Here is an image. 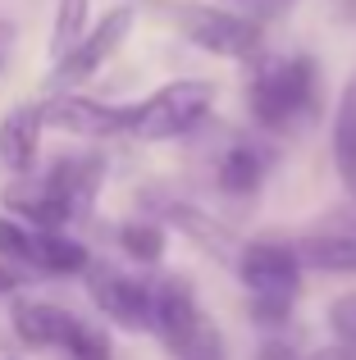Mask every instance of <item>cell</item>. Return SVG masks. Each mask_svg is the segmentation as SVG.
Masks as SVG:
<instances>
[{
	"mask_svg": "<svg viewBox=\"0 0 356 360\" xmlns=\"http://www.w3.org/2000/svg\"><path fill=\"white\" fill-rule=\"evenodd\" d=\"M247 110L260 132H297L320 110V64L311 55H260L251 60Z\"/></svg>",
	"mask_w": 356,
	"mask_h": 360,
	"instance_id": "obj_1",
	"label": "cell"
},
{
	"mask_svg": "<svg viewBox=\"0 0 356 360\" xmlns=\"http://www.w3.org/2000/svg\"><path fill=\"white\" fill-rule=\"evenodd\" d=\"M238 278L251 297V319L265 328L269 338L293 319V306L302 297V251L297 242L284 238H256L247 246H238Z\"/></svg>",
	"mask_w": 356,
	"mask_h": 360,
	"instance_id": "obj_2",
	"label": "cell"
},
{
	"mask_svg": "<svg viewBox=\"0 0 356 360\" xmlns=\"http://www.w3.org/2000/svg\"><path fill=\"white\" fill-rule=\"evenodd\" d=\"M155 338L174 360H224L220 324L196 301V288L183 274L155 283Z\"/></svg>",
	"mask_w": 356,
	"mask_h": 360,
	"instance_id": "obj_3",
	"label": "cell"
},
{
	"mask_svg": "<svg viewBox=\"0 0 356 360\" xmlns=\"http://www.w3.org/2000/svg\"><path fill=\"white\" fill-rule=\"evenodd\" d=\"M215 105V87L201 78H178L155 87L151 96H142L137 105H128V137L142 141H174L187 137Z\"/></svg>",
	"mask_w": 356,
	"mask_h": 360,
	"instance_id": "obj_4",
	"label": "cell"
},
{
	"mask_svg": "<svg viewBox=\"0 0 356 360\" xmlns=\"http://www.w3.org/2000/svg\"><path fill=\"white\" fill-rule=\"evenodd\" d=\"M174 27L215 60H260V51H265V23L256 14H238V9L183 0V5H174Z\"/></svg>",
	"mask_w": 356,
	"mask_h": 360,
	"instance_id": "obj_5",
	"label": "cell"
},
{
	"mask_svg": "<svg viewBox=\"0 0 356 360\" xmlns=\"http://www.w3.org/2000/svg\"><path fill=\"white\" fill-rule=\"evenodd\" d=\"M133 23H137V9L133 5H119V9H110V14H101L73 51L55 55V64H51V87L55 91H73V87H82L87 78H96V73L106 69L119 51H124Z\"/></svg>",
	"mask_w": 356,
	"mask_h": 360,
	"instance_id": "obj_6",
	"label": "cell"
},
{
	"mask_svg": "<svg viewBox=\"0 0 356 360\" xmlns=\"http://www.w3.org/2000/svg\"><path fill=\"white\" fill-rule=\"evenodd\" d=\"M82 278H87V292L106 319H115L128 333H155V283L124 274L110 260H91Z\"/></svg>",
	"mask_w": 356,
	"mask_h": 360,
	"instance_id": "obj_7",
	"label": "cell"
},
{
	"mask_svg": "<svg viewBox=\"0 0 356 360\" xmlns=\"http://www.w3.org/2000/svg\"><path fill=\"white\" fill-rule=\"evenodd\" d=\"M42 119L46 128L87 137V141L128 137V105H106V101H91L82 91H51L42 101Z\"/></svg>",
	"mask_w": 356,
	"mask_h": 360,
	"instance_id": "obj_8",
	"label": "cell"
},
{
	"mask_svg": "<svg viewBox=\"0 0 356 360\" xmlns=\"http://www.w3.org/2000/svg\"><path fill=\"white\" fill-rule=\"evenodd\" d=\"M306 269L320 274H356V205L329 210L311 233L297 238Z\"/></svg>",
	"mask_w": 356,
	"mask_h": 360,
	"instance_id": "obj_9",
	"label": "cell"
},
{
	"mask_svg": "<svg viewBox=\"0 0 356 360\" xmlns=\"http://www.w3.org/2000/svg\"><path fill=\"white\" fill-rule=\"evenodd\" d=\"M37 183L78 219V214H91V205H96V196H101L106 160H101L96 150H87V155H64V160H55V165L46 169V178H37Z\"/></svg>",
	"mask_w": 356,
	"mask_h": 360,
	"instance_id": "obj_10",
	"label": "cell"
},
{
	"mask_svg": "<svg viewBox=\"0 0 356 360\" xmlns=\"http://www.w3.org/2000/svg\"><path fill=\"white\" fill-rule=\"evenodd\" d=\"M269 169H274V150H269V141L233 137L229 146H224L220 165H215V183H220V192L233 196V201H251V196L265 187Z\"/></svg>",
	"mask_w": 356,
	"mask_h": 360,
	"instance_id": "obj_11",
	"label": "cell"
},
{
	"mask_svg": "<svg viewBox=\"0 0 356 360\" xmlns=\"http://www.w3.org/2000/svg\"><path fill=\"white\" fill-rule=\"evenodd\" d=\"M142 201L151 205V219H160V224H174L178 233H187L201 251H210V255H220V260H238V251H233V238H229V229H224L220 219H210V214L201 210V205H192V201H183V196H170V192H142Z\"/></svg>",
	"mask_w": 356,
	"mask_h": 360,
	"instance_id": "obj_12",
	"label": "cell"
},
{
	"mask_svg": "<svg viewBox=\"0 0 356 360\" xmlns=\"http://www.w3.org/2000/svg\"><path fill=\"white\" fill-rule=\"evenodd\" d=\"M73 324H78V315L55 301H18L14 306V333L32 352H64Z\"/></svg>",
	"mask_w": 356,
	"mask_h": 360,
	"instance_id": "obj_13",
	"label": "cell"
},
{
	"mask_svg": "<svg viewBox=\"0 0 356 360\" xmlns=\"http://www.w3.org/2000/svg\"><path fill=\"white\" fill-rule=\"evenodd\" d=\"M42 132H46V119H42V105H14L0 123V160L5 169L14 174H27L42 155Z\"/></svg>",
	"mask_w": 356,
	"mask_h": 360,
	"instance_id": "obj_14",
	"label": "cell"
},
{
	"mask_svg": "<svg viewBox=\"0 0 356 360\" xmlns=\"http://www.w3.org/2000/svg\"><path fill=\"white\" fill-rule=\"evenodd\" d=\"M329 155H333V169H338V183L356 192V78H348V87L338 91V105H333Z\"/></svg>",
	"mask_w": 356,
	"mask_h": 360,
	"instance_id": "obj_15",
	"label": "cell"
},
{
	"mask_svg": "<svg viewBox=\"0 0 356 360\" xmlns=\"http://www.w3.org/2000/svg\"><path fill=\"white\" fill-rule=\"evenodd\" d=\"M37 269L73 278V274L91 269V251L78 238H69V233H37Z\"/></svg>",
	"mask_w": 356,
	"mask_h": 360,
	"instance_id": "obj_16",
	"label": "cell"
},
{
	"mask_svg": "<svg viewBox=\"0 0 356 360\" xmlns=\"http://www.w3.org/2000/svg\"><path fill=\"white\" fill-rule=\"evenodd\" d=\"M165 242H170V233H165L160 219H128L119 229V251L137 264H160Z\"/></svg>",
	"mask_w": 356,
	"mask_h": 360,
	"instance_id": "obj_17",
	"label": "cell"
},
{
	"mask_svg": "<svg viewBox=\"0 0 356 360\" xmlns=\"http://www.w3.org/2000/svg\"><path fill=\"white\" fill-rule=\"evenodd\" d=\"M60 356L64 360H115V347H110L106 328L78 315V324H73V333H69V342H64Z\"/></svg>",
	"mask_w": 356,
	"mask_h": 360,
	"instance_id": "obj_18",
	"label": "cell"
},
{
	"mask_svg": "<svg viewBox=\"0 0 356 360\" xmlns=\"http://www.w3.org/2000/svg\"><path fill=\"white\" fill-rule=\"evenodd\" d=\"M87 14H91V0H60L55 5V55L73 51L87 37Z\"/></svg>",
	"mask_w": 356,
	"mask_h": 360,
	"instance_id": "obj_19",
	"label": "cell"
},
{
	"mask_svg": "<svg viewBox=\"0 0 356 360\" xmlns=\"http://www.w3.org/2000/svg\"><path fill=\"white\" fill-rule=\"evenodd\" d=\"M0 260L9 264H37V233L14 214H0Z\"/></svg>",
	"mask_w": 356,
	"mask_h": 360,
	"instance_id": "obj_20",
	"label": "cell"
},
{
	"mask_svg": "<svg viewBox=\"0 0 356 360\" xmlns=\"http://www.w3.org/2000/svg\"><path fill=\"white\" fill-rule=\"evenodd\" d=\"M329 333L338 347L356 352V292H343L329 301Z\"/></svg>",
	"mask_w": 356,
	"mask_h": 360,
	"instance_id": "obj_21",
	"label": "cell"
},
{
	"mask_svg": "<svg viewBox=\"0 0 356 360\" xmlns=\"http://www.w3.org/2000/svg\"><path fill=\"white\" fill-rule=\"evenodd\" d=\"M256 360H306V356L297 352L293 342H284V338H265L260 352H256Z\"/></svg>",
	"mask_w": 356,
	"mask_h": 360,
	"instance_id": "obj_22",
	"label": "cell"
},
{
	"mask_svg": "<svg viewBox=\"0 0 356 360\" xmlns=\"http://www.w3.org/2000/svg\"><path fill=\"white\" fill-rule=\"evenodd\" d=\"M23 288V274L14 269V264H0V297H5V292H18Z\"/></svg>",
	"mask_w": 356,
	"mask_h": 360,
	"instance_id": "obj_23",
	"label": "cell"
},
{
	"mask_svg": "<svg viewBox=\"0 0 356 360\" xmlns=\"http://www.w3.org/2000/svg\"><path fill=\"white\" fill-rule=\"evenodd\" d=\"M306 360H356V352H348V347L333 342V347H320V352H311Z\"/></svg>",
	"mask_w": 356,
	"mask_h": 360,
	"instance_id": "obj_24",
	"label": "cell"
},
{
	"mask_svg": "<svg viewBox=\"0 0 356 360\" xmlns=\"http://www.w3.org/2000/svg\"><path fill=\"white\" fill-rule=\"evenodd\" d=\"M293 5V0H260V9H265V14H279V9H288Z\"/></svg>",
	"mask_w": 356,
	"mask_h": 360,
	"instance_id": "obj_25",
	"label": "cell"
},
{
	"mask_svg": "<svg viewBox=\"0 0 356 360\" xmlns=\"http://www.w3.org/2000/svg\"><path fill=\"white\" fill-rule=\"evenodd\" d=\"M9 37H14V27H9V23H0V41H9Z\"/></svg>",
	"mask_w": 356,
	"mask_h": 360,
	"instance_id": "obj_26",
	"label": "cell"
}]
</instances>
